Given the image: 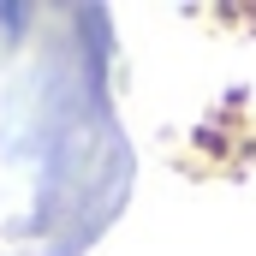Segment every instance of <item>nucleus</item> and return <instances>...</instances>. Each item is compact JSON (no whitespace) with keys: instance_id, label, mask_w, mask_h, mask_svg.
I'll return each instance as SVG.
<instances>
[]
</instances>
